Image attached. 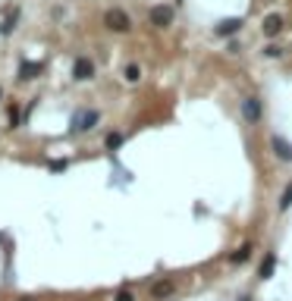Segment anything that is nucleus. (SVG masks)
Instances as JSON below:
<instances>
[{
	"mask_svg": "<svg viewBox=\"0 0 292 301\" xmlns=\"http://www.w3.org/2000/svg\"><path fill=\"white\" fill-rule=\"evenodd\" d=\"M101 120V113L98 110H79L73 113V120H69V132H88V129H95Z\"/></svg>",
	"mask_w": 292,
	"mask_h": 301,
	"instance_id": "f03ea898",
	"label": "nucleus"
},
{
	"mask_svg": "<svg viewBox=\"0 0 292 301\" xmlns=\"http://www.w3.org/2000/svg\"><path fill=\"white\" fill-rule=\"evenodd\" d=\"M261 113H264V110H261V100H258V98H245V100H242V116L248 120L251 126L261 122Z\"/></svg>",
	"mask_w": 292,
	"mask_h": 301,
	"instance_id": "39448f33",
	"label": "nucleus"
},
{
	"mask_svg": "<svg viewBox=\"0 0 292 301\" xmlns=\"http://www.w3.org/2000/svg\"><path fill=\"white\" fill-rule=\"evenodd\" d=\"M104 26H107L110 32H120V34H126V32L132 28V19H129V13H126V10L113 6V10H107V13H104Z\"/></svg>",
	"mask_w": 292,
	"mask_h": 301,
	"instance_id": "f257e3e1",
	"label": "nucleus"
},
{
	"mask_svg": "<svg viewBox=\"0 0 292 301\" xmlns=\"http://www.w3.org/2000/svg\"><path fill=\"white\" fill-rule=\"evenodd\" d=\"M113 301H135V298H132V292H129V288H120V292L113 295Z\"/></svg>",
	"mask_w": 292,
	"mask_h": 301,
	"instance_id": "f3484780",
	"label": "nucleus"
},
{
	"mask_svg": "<svg viewBox=\"0 0 292 301\" xmlns=\"http://www.w3.org/2000/svg\"><path fill=\"white\" fill-rule=\"evenodd\" d=\"M261 32L267 34V38H276V34L283 32V16H279V13L264 16V22H261Z\"/></svg>",
	"mask_w": 292,
	"mask_h": 301,
	"instance_id": "0eeeda50",
	"label": "nucleus"
},
{
	"mask_svg": "<svg viewBox=\"0 0 292 301\" xmlns=\"http://www.w3.org/2000/svg\"><path fill=\"white\" fill-rule=\"evenodd\" d=\"M270 148H273V154H276L279 160H286V164L292 160V142H286L283 135H273V138H270Z\"/></svg>",
	"mask_w": 292,
	"mask_h": 301,
	"instance_id": "6e6552de",
	"label": "nucleus"
},
{
	"mask_svg": "<svg viewBox=\"0 0 292 301\" xmlns=\"http://www.w3.org/2000/svg\"><path fill=\"white\" fill-rule=\"evenodd\" d=\"M289 204H292V185L283 192V201H279V210H289Z\"/></svg>",
	"mask_w": 292,
	"mask_h": 301,
	"instance_id": "dca6fc26",
	"label": "nucleus"
},
{
	"mask_svg": "<svg viewBox=\"0 0 292 301\" xmlns=\"http://www.w3.org/2000/svg\"><path fill=\"white\" fill-rule=\"evenodd\" d=\"M16 16H19V13H16V10H13V13L7 16V22H4V26H0V32H4V34H10V32L16 28Z\"/></svg>",
	"mask_w": 292,
	"mask_h": 301,
	"instance_id": "4468645a",
	"label": "nucleus"
},
{
	"mask_svg": "<svg viewBox=\"0 0 292 301\" xmlns=\"http://www.w3.org/2000/svg\"><path fill=\"white\" fill-rule=\"evenodd\" d=\"M35 72H41V63H22L19 66V78L26 82V78H35Z\"/></svg>",
	"mask_w": 292,
	"mask_h": 301,
	"instance_id": "f8f14e48",
	"label": "nucleus"
},
{
	"mask_svg": "<svg viewBox=\"0 0 292 301\" xmlns=\"http://www.w3.org/2000/svg\"><path fill=\"white\" fill-rule=\"evenodd\" d=\"M173 292H176V282H173V280H160V282L151 286V295H154L157 301H160V298H170Z\"/></svg>",
	"mask_w": 292,
	"mask_h": 301,
	"instance_id": "1a4fd4ad",
	"label": "nucleus"
},
{
	"mask_svg": "<svg viewBox=\"0 0 292 301\" xmlns=\"http://www.w3.org/2000/svg\"><path fill=\"white\" fill-rule=\"evenodd\" d=\"M239 301H251V298H248V295H242V298H239Z\"/></svg>",
	"mask_w": 292,
	"mask_h": 301,
	"instance_id": "6ab92c4d",
	"label": "nucleus"
},
{
	"mask_svg": "<svg viewBox=\"0 0 292 301\" xmlns=\"http://www.w3.org/2000/svg\"><path fill=\"white\" fill-rule=\"evenodd\" d=\"M273 270H276V254H267L264 264H261V280H270Z\"/></svg>",
	"mask_w": 292,
	"mask_h": 301,
	"instance_id": "9b49d317",
	"label": "nucleus"
},
{
	"mask_svg": "<svg viewBox=\"0 0 292 301\" xmlns=\"http://www.w3.org/2000/svg\"><path fill=\"white\" fill-rule=\"evenodd\" d=\"M19 301H35V298H19Z\"/></svg>",
	"mask_w": 292,
	"mask_h": 301,
	"instance_id": "aec40b11",
	"label": "nucleus"
},
{
	"mask_svg": "<svg viewBox=\"0 0 292 301\" xmlns=\"http://www.w3.org/2000/svg\"><path fill=\"white\" fill-rule=\"evenodd\" d=\"M239 32H242V19L239 16H229L214 28V34H220V38H232V34H239Z\"/></svg>",
	"mask_w": 292,
	"mask_h": 301,
	"instance_id": "423d86ee",
	"label": "nucleus"
},
{
	"mask_svg": "<svg viewBox=\"0 0 292 301\" xmlns=\"http://www.w3.org/2000/svg\"><path fill=\"white\" fill-rule=\"evenodd\" d=\"M148 19H151V26H154V28H167L170 22H173V6H163V4H157V6H151V13H148Z\"/></svg>",
	"mask_w": 292,
	"mask_h": 301,
	"instance_id": "7ed1b4c3",
	"label": "nucleus"
},
{
	"mask_svg": "<svg viewBox=\"0 0 292 301\" xmlns=\"http://www.w3.org/2000/svg\"><path fill=\"white\" fill-rule=\"evenodd\" d=\"M120 144H123V132H110V135H107V148H110V150H116Z\"/></svg>",
	"mask_w": 292,
	"mask_h": 301,
	"instance_id": "2eb2a0df",
	"label": "nucleus"
},
{
	"mask_svg": "<svg viewBox=\"0 0 292 301\" xmlns=\"http://www.w3.org/2000/svg\"><path fill=\"white\" fill-rule=\"evenodd\" d=\"M264 54H267V56H273V60H276V56L283 54V48H276V44H267V48H264Z\"/></svg>",
	"mask_w": 292,
	"mask_h": 301,
	"instance_id": "a211bd4d",
	"label": "nucleus"
},
{
	"mask_svg": "<svg viewBox=\"0 0 292 301\" xmlns=\"http://www.w3.org/2000/svg\"><path fill=\"white\" fill-rule=\"evenodd\" d=\"M91 76H95V63H91L88 56H79V60L73 63V78L76 82H88Z\"/></svg>",
	"mask_w": 292,
	"mask_h": 301,
	"instance_id": "20e7f679",
	"label": "nucleus"
},
{
	"mask_svg": "<svg viewBox=\"0 0 292 301\" xmlns=\"http://www.w3.org/2000/svg\"><path fill=\"white\" fill-rule=\"evenodd\" d=\"M251 251H254V248L248 245V242H245V245H242L239 251H232V254H229V264H245V260L251 258Z\"/></svg>",
	"mask_w": 292,
	"mask_h": 301,
	"instance_id": "9d476101",
	"label": "nucleus"
},
{
	"mask_svg": "<svg viewBox=\"0 0 292 301\" xmlns=\"http://www.w3.org/2000/svg\"><path fill=\"white\" fill-rule=\"evenodd\" d=\"M126 82H138V78H142V66H135V63H129V66H126Z\"/></svg>",
	"mask_w": 292,
	"mask_h": 301,
	"instance_id": "ddd939ff",
	"label": "nucleus"
}]
</instances>
